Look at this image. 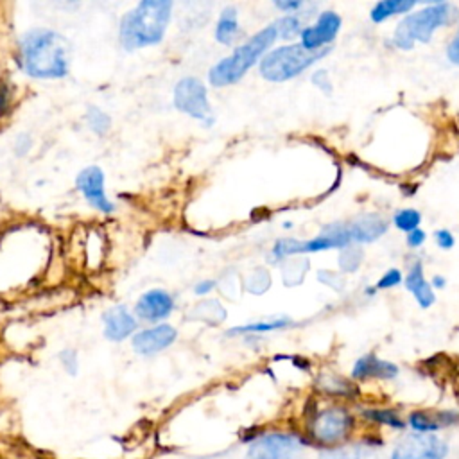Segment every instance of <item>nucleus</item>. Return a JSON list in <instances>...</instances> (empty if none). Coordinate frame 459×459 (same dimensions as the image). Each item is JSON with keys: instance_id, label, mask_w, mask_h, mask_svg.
<instances>
[{"instance_id": "36", "label": "nucleus", "mask_w": 459, "mask_h": 459, "mask_svg": "<svg viewBox=\"0 0 459 459\" xmlns=\"http://www.w3.org/2000/svg\"><path fill=\"white\" fill-rule=\"evenodd\" d=\"M434 237H436L437 246L443 247V249H450V247L454 246V242H455L454 235H452L448 230H437V231L434 233Z\"/></svg>"}, {"instance_id": "31", "label": "nucleus", "mask_w": 459, "mask_h": 459, "mask_svg": "<svg viewBox=\"0 0 459 459\" xmlns=\"http://www.w3.org/2000/svg\"><path fill=\"white\" fill-rule=\"evenodd\" d=\"M271 287V274L267 269L258 267L246 278V289L253 294H262Z\"/></svg>"}, {"instance_id": "7", "label": "nucleus", "mask_w": 459, "mask_h": 459, "mask_svg": "<svg viewBox=\"0 0 459 459\" xmlns=\"http://www.w3.org/2000/svg\"><path fill=\"white\" fill-rule=\"evenodd\" d=\"M353 242L351 228L350 222H332L326 224L319 235H316L310 240H298V238H278L273 246L271 256L273 262L283 260L285 256L290 255H299V253H316V251H326V249H342Z\"/></svg>"}, {"instance_id": "19", "label": "nucleus", "mask_w": 459, "mask_h": 459, "mask_svg": "<svg viewBox=\"0 0 459 459\" xmlns=\"http://www.w3.org/2000/svg\"><path fill=\"white\" fill-rule=\"evenodd\" d=\"M405 287H407V290L412 292V296L416 298V301L421 308H427L436 301V296L432 292L430 283L423 278V267H421L420 262H416L409 269V273L405 276Z\"/></svg>"}, {"instance_id": "26", "label": "nucleus", "mask_w": 459, "mask_h": 459, "mask_svg": "<svg viewBox=\"0 0 459 459\" xmlns=\"http://www.w3.org/2000/svg\"><path fill=\"white\" fill-rule=\"evenodd\" d=\"M86 124L97 136H106L111 129V118L97 106H88L86 111Z\"/></svg>"}, {"instance_id": "6", "label": "nucleus", "mask_w": 459, "mask_h": 459, "mask_svg": "<svg viewBox=\"0 0 459 459\" xmlns=\"http://www.w3.org/2000/svg\"><path fill=\"white\" fill-rule=\"evenodd\" d=\"M355 418L342 405H330L314 411L307 423V441H314L323 448L339 446L350 441Z\"/></svg>"}, {"instance_id": "32", "label": "nucleus", "mask_w": 459, "mask_h": 459, "mask_svg": "<svg viewBox=\"0 0 459 459\" xmlns=\"http://www.w3.org/2000/svg\"><path fill=\"white\" fill-rule=\"evenodd\" d=\"M59 362L65 368V371L68 375H77L79 369V359H77V351L72 348H66L63 351H59Z\"/></svg>"}, {"instance_id": "40", "label": "nucleus", "mask_w": 459, "mask_h": 459, "mask_svg": "<svg viewBox=\"0 0 459 459\" xmlns=\"http://www.w3.org/2000/svg\"><path fill=\"white\" fill-rule=\"evenodd\" d=\"M30 136L29 134H20L18 136V140H16V143H14V151H16V154L18 156H23L29 149H30Z\"/></svg>"}, {"instance_id": "34", "label": "nucleus", "mask_w": 459, "mask_h": 459, "mask_svg": "<svg viewBox=\"0 0 459 459\" xmlns=\"http://www.w3.org/2000/svg\"><path fill=\"white\" fill-rule=\"evenodd\" d=\"M402 281V273L398 269H389L377 283H375V289H391L394 285H398Z\"/></svg>"}, {"instance_id": "42", "label": "nucleus", "mask_w": 459, "mask_h": 459, "mask_svg": "<svg viewBox=\"0 0 459 459\" xmlns=\"http://www.w3.org/2000/svg\"><path fill=\"white\" fill-rule=\"evenodd\" d=\"M445 285H446V280H445L443 276H439V274H437V276H434V278H432V285H430V287H436V289H443Z\"/></svg>"}, {"instance_id": "23", "label": "nucleus", "mask_w": 459, "mask_h": 459, "mask_svg": "<svg viewBox=\"0 0 459 459\" xmlns=\"http://www.w3.org/2000/svg\"><path fill=\"white\" fill-rule=\"evenodd\" d=\"M416 5V2H409V0H384V2H378L373 5L371 13H369V18L375 22V23H380L394 14H402V13H407L411 11L412 7Z\"/></svg>"}, {"instance_id": "41", "label": "nucleus", "mask_w": 459, "mask_h": 459, "mask_svg": "<svg viewBox=\"0 0 459 459\" xmlns=\"http://www.w3.org/2000/svg\"><path fill=\"white\" fill-rule=\"evenodd\" d=\"M213 287H215V281H213V280H203V281H199V283L194 287V292H195V294H208Z\"/></svg>"}, {"instance_id": "11", "label": "nucleus", "mask_w": 459, "mask_h": 459, "mask_svg": "<svg viewBox=\"0 0 459 459\" xmlns=\"http://www.w3.org/2000/svg\"><path fill=\"white\" fill-rule=\"evenodd\" d=\"M77 190L82 194V197L91 204L95 210L102 213H111L115 212V204L108 199L106 190H104V172L97 165H90L82 169L77 174L75 179Z\"/></svg>"}, {"instance_id": "15", "label": "nucleus", "mask_w": 459, "mask_h": 459, "mask_svg": "<svg viewBox=\"0 0 459 459\" xmlns=\"http://www.w3.org/2000/svg\"><path fill=\"white\" fill-rule=\"evenodd\" d=\"M174 308L172 296L163 289H151L143 292L136 301V316L143 321H160L169 317Z\"/></svg>"}, {"instance_id": "33", "label": "nucleus", "mask_w": 459, "mask_h": 459, "mask_svg": "<svg viewBox=\"0 0 459 459\" xmlns=\"http://www.w3.org/2000/svg\"><path fill=\"white\" fill-rule=\"evenodd\" d=\"M317 280L323 281L326 287H332L333 290H342V287H344V276L339 274V273L319 271L317 273Z\"/></svg>"}, {"instance_id": "39", "label": "nucleus", "mask_w": 459, "mask_h": 459, "mask_svg": "<svg viewBox=\"0 0 459 459\" xmlns=\"http://www.w3.org/2000/svg\"><path fill=\"white\" fill-rule=\"evenodd\" d=\"M274 5H276L280 11H285V13H296L298 9H301V7H303V2H299V0H289V2L278 0V2H274Z\"/></svg>"}, {"instance_id": "35", "label": "nucleus", "mask_w": 459, "mask_h": 459, "mask_svg": "<svg viewBox=\"0 0 459 459\" xmlns=\"http://www.w3.org/2000/svg\"><path fill=\"white\" fill-rule=\"evenodd\" d=\"M312 84L317 86L325 93H332V81H330V75L326 70H317L312 75Z\"/></svg>"}, {"instance_id": "20", "label": "nucleus", "mask_w": 459, "mask_h": 459, "mask_svg": "<svg viewBox=\"0 0 459 459\" xmlns=\"http://www.w3.org/2000/svg\"><path fill=\"white\" fill-rule=\"evenodd\" d=\"M317 459H375V450L364 443H344L332 448H323Z\"/></svg>"}, {"instance_id": "21", "label": "nucleus", "mask_w": 459, "mask_h": 459, "mask_svg": "<svg viewBox=\"0 0 459 459\" xmlns=\"http://www.w3.org/2000/svg\"><path fill=\"white\" fill-rule=\"evenodd\" d=\"M238 32V13L233 5L222 9L217 27H215V39L222 45H231Z\"/></svg>"}, {"instance_id": "2", "label": "nucleus", "mask_w": 459, "mask_h": 459, "mask_svg": "<svg viewBox=\"0 0 459 459\" xmlns=\"http://www.w3.org/2000/svg\"><path fill=\"white\" fill-rule=\"evenodd\" d=\"M170 0H143L124 14L120 22V43L126 50L158 45L170 22Z\"/></svg>"}, {"instance_id": "5", "label": "nucleus", "mask_w": 459, "mask_h": 459, "mask_svg": "<svg viewBox=\"0 0 459 459\" xmlns=\"http://www.w3.org/2000/svg\"><path fill=\"white\" fill-rule=\"evenodd\" d=\"M328 52L330 47L321 50H307L301 43L278 47L260 59V75L273 82L289 81L305 72Z\"/></svg>"}, {"instance_id": "4", "label": "nucleus", "mask_w": 459, "mask_h": 459, "mask_svg": "<svg viewBox=\"0 0 459 459\" xmlns=\"http://www.w3.org/2000/svg\"><path fill=\"white\" fill-rule=\"evenodd\" d=\"M457 16H459L457 7L448 2L430 4V5L423 7L421 11L407 14L398 23V27L393 34V43H394V47H398L402 50L412 48L416 41L429 43L436 29L455 22Z\"/></svg>"}, {"instance_id": "14", "label": "nucleus", "mask_w": 459, "mask_h": 459, "mask_svg": "<svg viewBox=\"0 0 459 459\" xmlns=\"http://www.w3.org/2000/svg\"><path fill=\"white\" fill-rule=\"evenodd\" d=\"M178 337V332L170 325H156L152 328L140 330L133 337V350L140 355H156L169 348Z\"/></svg>"}, {"instance_id": "30", "label": "nucleus", "mask_w": 459, "mask_h": 459, "mask_svg": "<svg viewBox=\"0 0 459 459\" xmlns=\"http://www.w3.org/2000/svg\"><path fill=\"white\" fill-rule=\"evenodd\" d=\"M420 221H421V215H420V212L414 210V208H403V210H398V212L393 215L394 226H396L398 230H402V231H405V233L416 230L418 224H420Z\"/></svg>"}, {"instance_id": "17", "label": "nucleus", "mask_w": 459, "mask_h": 459, "mask_svg": "<svg viewBox=\"0 0 459 459\" xmlns=\"http://www.w3.org/2000/svg\"><path fill=\"white\" fill-rule=\"evenodd\" d=\"M396 375H398L396 364L378 359L373 353H366L360 359H357L351 369V378L355 380H371V378L389 380V378H394Z\"/></svg>"}, {"instance_id": "8", "label": "nucleus", "mask_w": 459, "mask_h": 459, "mask_svg": "<svg viewBox=\"0 0 459 459\" xmlns=\"http://www.w3.org/2000/svg\"><path fill=\"white\" fill-rule=\"evenodd\" d=\"M308 441L287 430H269L251 437L244 459H298Z\"/></svg>"}, {"instance_id": "3", "label": "nucleus", "mask_w": 459, "mask_h": 459, "mask_svg": "<svg viewBox=\"0 0 459 459\" xmlns=\"http://www.w3.org/2000/svg\"><path fill=\"white\" fill-rule=\"evenodd\" d=\"M276 39V29L274 25H267L262 30H258L251 39L237 47L228 57L221 59L210 68L208 79L210 84L215 88L230 86L240 81L247 70L267 52V48L274 43Z\"/></svg>"}, {"instance_id": "27", "label": "nucleus", "mask_w": 459, "mask_h": 459, "mask_svg": "<svg viewBox=\"0 0 459 459\" xmlns=\"http://www.w3.org/2000/svg\"><path fill=\"white\" fill-rule=\"evenodd\" d=\"M190 316L195 317V319H203V321H208V323L215 325V321H213L212 316H215V319L221 323V321L226 317V310L221 307L219 301L208 299V301L199 303V305L190 312Z\"/></svg>"}, {"instance_id": "38", "label": "nucleus", "mask_w": 459, "mask_h": 459, "mask_svg": "<svg viewBox=\"0 0 459 459\" xmlns=\"http://www.w3.org/2000/svg\"><path fill=\"white\" fill-rule=\"evenodd\" d=\"M425 231L423 230H420V228H416V230H412V231H409L407 233V246H411V247H420L423 242H425Z\"/></svg>"}, {"instance_id": "29", "label": "nucleus", "mask_w": 459, "mask_h": 459, "mask_svg": "<svg viewBox=\"0 0 459 459\" xmlns=\"http://www.w3.org/2000/svg\"><path fill=\"white\" fill-rule=\"evenodd\" d=\"M308 260L307 258H290L281 265V273H283V283L287 287L294 285V274H298V278L303 281L305 273L308 269Z\"/></svg>"}, {"instance_id": "16", "label": "nucleus", "mask_w": 459, "mask_h": 459, "mask_svg": "<svg viewBox=\"0 0 459 459\" xmlns=\"http://www.w3.org/2000/svg\"><path fill=\"white\" fill-rule=\"evenodd\" d=\"M104 335L113 342H120L127 339L136 330V319L124 305H115L108 308L102 316Z\"/></svg>"}, {"instance_id": "9", "label": "nucleus", "mask_w": 459, "mask_h": 459, "mask_svg": "<svg viewBox=\"0 0 459 459\" xmlns=\"http://www.w3.org/2000/svg\"><path fill=\"white\" fill-rule=\"evenodd\" d=\"M450 445L439 434L407 432L389 452L387 459H446Z\"/></svg>"}, {"instance_id": "22", "label": "nucleus", "mask_w": 459, "mask_h": 459, "mask_svg": "<svg viewBox=\"0 0 459 459\" xmlns=\"http://www.w3.org/2000/svg\"><path fill=\"white\" fill-rule=\"evenodd\" d=\"M362 416L371 421L377 423L380 427H389L393 430H405L407 423L405 418L400 416L398 411L394 409H387V407H375V409H364Z\"/></svg>"}, {"instance_id": "24", "label": "nucleus", "mask_w": 459, "mask_h": 459, "mask_svg": "<svg viewBox=\"0 0 459 459\" xmlns=\"http://www.w3.org/2000/svg\"><path fill=\"white\" fill-rule=\"evenodd\" d=\"M294 325V321L290 317H274V319H267V321H258V323H249L238 328H231L228 333L235 335V333H264V332H273V330H283L287 326Z\"/></svg>"}, {"instance_id": "13", "label": "nucleus", "mask_w": 459, "mask_h": 459, "mask_svg": "<svg viewBox=\"0 0 459 459\" xmlns=\"http://www.w3.org/2000/svg\"><path fill=\"white\" fill-rule=\"evenodd\" d=\"M407 429L418 434H439L443 429L459 423L457 411H411L405 418Z\"/></svg>"}, {"instance_id": "12", "label": "nucleus", "mask_w": 459, "mask_h": 459, "mask_svg": "<svg viewBox=\"0 0 459 459\" xmlns=\"http://www.w3.org/2000/svg\"><path fill=\"white\" fill-rule=\"evenodd\" d=\"M341 29V16L333 11H323L316 23L301 30V45L307 50H321L330 47Z\"/></svg>"}, {"instance_id": "28", "label": "nucleus", "mask_w": 459, "mask_h": 459, "mask_svg": "<svg viewBox=\"0 0 459 459\" xmlns=\"http://www.w3.org/2000/svg\"><path fill=\"white\" fill-rule=\"evenodd\" d=\"M362 262V247L357 244H350L341 249L339 267L342 273H355Z\"/></svg>"}, {"instance_id": "1", "label": "nucleus", "mask_w": 459, "mask_h": 459, "mask_svg": "<svg viewBox=\"0 0 459 459\" xmlns=\"http://www.w3.org/2000/svg\"><path fill=\"white\" fill-rule=\"evenodd\" d=\"M22 65L36 79H61L68 75L72 47L65 36L52 29H32L20 41Z\"/></svg>"}, {"instance_id": "10", "label": "nucleus", "mask_w": 459, "mask_h": 459, "mask_svg": "<svg viewBox=\"0 0 459 459\" xmlns=\"http://www.w3.org/2000/svg\"><path fill=\"white\" fill-rule=\"evenodd\" d=\"M174 106L181 113H186L197 120H204L206 124L212 117L206 86L195 77H183L178 81L174 88Z\"/></svg>"}, {"instance_id": "37", "label": "nucleus", "mask_w": 459, "mask_h": 459, "mask_svg": "<svg viewBox=\"0 0 459 459\" xmlns=\"http://www.w3.org/2000/svg\"><path fill=\"white\" fill-rule=\"evenodd\" d=\"M446 56H448V59H450L454 65L459 66V30H457V34L452 38V41L448 43V47H446Z\"/></svg>"}, {"instance_id": "18", "label": "nucleus", "mask_w": 459, "mask_h": 459, "mask_svg": "<svg viewBox=\"0 0 459 459\" xmlns=\"http://www.w3.org/2000/svg\"><path fill=\"white\" fill-rule=\"evenodd\" d=\"M350 228L353 235V242L357 244L373 242L387 231V221L378 213H368L350 221Z\"/></svg>"}, {"instance_id": "25", "label": "nucleus", "mask_w": 459, "mask_h": 459, "mask_svg": "<svg viewBox=\"0 0 459 459\" xmlns=\"http://www.w3.org/2000/svg\"><path fill=\"white\" fill-rule=\"evenodd\" d=\"M273 25L276 29V36H280L283 39H292V38L299 36L301 30L305 29L301 25V18H299L298 13L296 14H285L280 20H276Z\"/></svg>"}]
</instances>
